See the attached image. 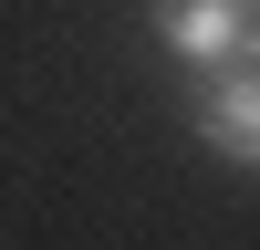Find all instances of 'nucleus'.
Instances as JSON below:
<instances>
[{"instance_id": "obj_1", "label": "nucleus", "mask_w": 260, "mask_h": 250, "mask_svg": "<svg viewBox=\"0 0 260 250\" xmlns=\"http://www.w3.org/2000/svg\"><path fill=\"white\" fill-rule=\"evenodd\" d=\"M146 32L208 83V73L260 63V0H146Z\"/></svg>"}, {"instance_id": "obj_2", "label": "nucleus", "mask_w": 260, "mask_h": 250, "mask_svg": "<svg viewBox=\"0 0 260 250\" xmlns=\"http://www.w3.org/2000/svg\"><path fill=\"white\" fill-rule=\"evenodd\" d=\"M187 125H198V146H208L219 167L260 177V63H240V73H208L198 94H187Z\"/></svg>"}]
</instances>
